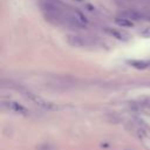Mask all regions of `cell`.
<instances>
[{
    "label": "cell",
    "instance_id": "6da1fadb",
    "mask_svg": "<svg viewBox=\"0 0 150 150\" xmlns=\"http://www.w3.org/2000/svg\"><path fill=\"white\" fill-rule=\"evenodd\" d=\"M60 23H63L73 28H86L88 26V19L80 11L70 7H64Z\"/></svg>",
    "mask_w": 150,
    "mask_h": 150
},
{
    "label": "cell",
    "instance_id": "7a4b0ae2",
    "mask_svg": "<svg viewBox=\"0 0 150 150\" xmlns=\"http://www.w3.org/2000/svg\"><path fill=\"white\" fill-rule=\"evenodd\" d=\"M1 105L9 110V111H13L15 114H19V115H23V116H27L29 114L28 109L26 107H23L22 104H20L19 102H15V101H12V100H2L1 102Z\"/></svg>",
    "mask_w": 150,
    "mask_h": 150
},
{
    "label": "cell",
    "instance_id": "3957f363",
    "mask_svg": "<svg viewBox=\"0 0 150 150\" xmlns=\"http://www.w3.org/2000/svg\"><path fill=\"white\" fill-rule=\"evenodd\" d=\"M25 95H26V97H27L30 102H33V103H34L35 105H38L39 108L47 109V110H52V109H55V108H56L53 103L45 101L43 98H41L40 96H38V95H35V94H33V93H29V91H28V93H26Z\"/></svg>",
    "mask_w": 150,
    "mask_h": 150
},
{
    "label": "cell",
    "instance_id": "277c9868",
    "mask_svg": "<svg viewBox=\"0 0 150 150\" xmlns=\"http://www.w3.org/2000/svg\"><path fill=\"white\" fill-rule=\"evenodd\" d=\"M68 43L73 47H84V46H89V40L86 36L82 35H69L68 36Z\"/></svg>",
    "mask_w": 150,
    "mask_h": 150
},
{
    "label": "cell",
    "instance_id": "5b68a950",
    "mask_svg": "<svg viewBox=\"0 0 150 150\" xmlns=\"http://www.w3.org/2000/svg\"><path fill=\"white\" fill-rule=\"evenodd\" d=\"M116 23L118 25V26H121V27H131V26H134V21L131 20V19H129L127 15H124V14H121L120 16H117L116 18Z\"/></svg>",
    "mask_w": 150,
    "mask_h": 150
},
{
    "label": "cell",
    "instance_id": "8992f818",
    "mask_svg": "<svg viewBox=\"0 0 150 150\" xmlns=\"http://www.w3.org/2000/svg\"><path fill=\"white\" fill-rule=\"evenodd\" d=\"M108 32H109L111 35L116 36L117 39H123V32H121V30H117V29H109Z\"/></svg>",
    "mask_w": 150,
    "mask_h": 150
}]
</instances>
